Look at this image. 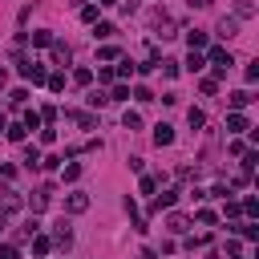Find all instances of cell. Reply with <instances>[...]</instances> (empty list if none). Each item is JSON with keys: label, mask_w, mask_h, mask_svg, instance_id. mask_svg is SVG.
<instances>
[{"label": "cell", "mask_w": 259, "mask_h": 259, "mask_svg": "<svg viewBox=\"0 0 259 259\" xmlns=\"http://www.w3.org/2000/svg\"><path fill=\"white\" fill-rule=\"evenodd\" d=\"M24 166H28V170H32V166H41V150H37V146H28V150H24Z\"/></svg>", "instance_id": "ffe728a7"}, {"label": "cell", "mask_w": 259, "mask_h": 259, "mask_svg": "<svg viewBox=\"0 0 259 259\" xmlns=\"http://www.w3.org/2000/svg\"><path fill=\"white\" fill-rule=\"evenodd\" d=\"M154 28L162 32V37H174V20H170L166 12H158V16H154Z\"/></svg>", "instance_id": "30bf717a"}, {"label": "cell", "mask_w": 259, "mask_h": 259, "mask_svg": "<svg viewBox=\"0 0 259 259\" xmlns=\"http://www.w3.org/2000/svg\"><path fill=\"white\" fill-rule=\"evenodd\" d=\"M227 130H231V134H239V130H247V118L231 110V114H227Z\"/></svg>", "instance_id": "4fadbf2b"}, {"label": "cell", "mask_w": 259, "mask_h": 259, "mask_svg": "<svg viewBox=\"0 0 259 259\" xmlns=\"http://www.w3.org/2000/svg\"><path fill=\"white\" fill-rule=\"evenodd\" d=\"M81 178V166H77V162H69V166H65V182H77Z\"/></svg>", "instance_id": "4dcf8cb0"}, {"label": "cell", "mask_w": 259, "mask_h": 259, "mask_svg": "<svg viewBox=\"0 0 259 259\" xmlns=\"http://www.w3.org/2000/svg\"><path fill=\"white\" fill-rule=\"evenodd\" d=\"M97 57H102V61H118L122 53H118V45H102V49H97Z\"/></svg>", "instance_id": "603a6c76"}, {"label": "cell", "mask_w": 259, "mask_h": 259, "mask_svg": "<svg viewBox=\"0 0 259 259\" xmlns=\"http://www.w3.org/2000/svg\"><path fill=\"white\" fill-rule=\"evenodd\" d=\"M16 211H20V194L12 186H4L0 190V215H16Z\"/></svg>", "instance_id": "7a4b0ae2"}, {"label": "cell", "mask_w": 259, "mask_h": 259, "mask_svg": "<svg viewBox=\"0 0 259 259\" xmlns=\"http://www.w3.org/2000/svg\"><path fill=\"white\" fill-rule=\"evenodd\" d=\"M49 247H53V243H49V239H45V235H32V251H37V255H45V251H49Z\"/></svg>", "instance_id": "f546056e"}, {"label": "cell", "mask_w": 259, "mask_h": 259, "mask_svg": "<svg viewBox=\"0 0 259 259\" xmlns=\"http://www.w3.org/2000/svg\"><path fill=\"white\" fill-rule=\"evenodd\" d=\"M203 65H207V61H203V53H190V57H186V69H190V73H199Z\"/></svg>", "instance_id": "cb8c5ba5"}, {"label": "cell", "mask_w": 259, "mask_h": 259, "mask_svg": "<svg viewBox=\"0 0 259 259\" xmlns=\"http://www.w3.org/2000/svg\"><path fill=\"white\" fill-rule=\"evenodd\" d=\"M73 81H77V85H89V81H93V69H77Z\"/></svg>", "instance_id": "836d02e7"}, {"label": "cell", "mask_w": 259, "mask_h": 259, "mask_svg": "<svg viewBox=\"0 0 259 259\" xmlns=\"http://www.w3.org/2000/svg\"><path fill=\"white\" fill-rule=\"evenodd\" d=\"M235 32H239V20H235V16H223V20H219V37H227V41H231Z\"/></svg>", "instance_id": "9c48e42d"}, {"label": "cell", "mask_w": 259, "mask_h": 259, "mask_svg": "<svg viewBox=\"0 0 259 259\" xmlns=\"http://www.w3.org/2000/svg\"><path fill=\"white\" fill-rule=\"evenodd\" d=\"M122 12H138V0H122Z\"/></svg>", "instance_id": "7bdbcfd3"}, {"label": "cell", "mask_w": 259, "mask_h": 259, "mask_svg": "<svg viewBox=\"0 0 259 259\" xmlns=\"http://www.w3.org/2000/svg\"><path fill=\"white\" fill-rule=\"evenodd\" d=\"M45 85H49L53 93H61V89H65V73H53V77H45Z\"/></svg>", "instance_id": "484cf974"}, {"label": "cell", "mask_w": 259, "mask_h": 259, "mask_svg": "<svg viewBox=\"0 0 259 259\" xmlns=\"http://www.w3.org/2000/svg\"><path fill=\"white\" fill-rule=\"evenodd\" d=\"M49 194H53L49 186H41L37 194H32V215H37V211H45V207H49Z\"/></svg>", "instance_id": "7c38bea8"}, {"label": "cell", "mask_w": 259, "mask_h": 259, "mask_svg": "<svg viewBox=\"0 0 259 259\" xmlns=\"http://www.w3.org/2000/svg\"><path fill=\"white\" fill-rule=\"evenodd\" d=\"M166 227H170L174 235H182V231H190V219H182V215H170V223H166Z\"/></svg>", "instance_id": "2e32d148"}, {"label": "cell", "mask_w": 259, "mask_h": 259, "mask_svg": "<svg viewBox=\"0 0 259 259\" xmlns=\"http://www.w3.org/2000/svg\"><path fill=\"white\" fill-rule=\"evenodd\" d=\"M65 211L69 215H81V211H89V194H81V190H73L69 199H65Z\"/></svg>", "instance_id": "3957f363"}, {"label": "cell", "mask_w": 259, "mask_h": 259, "mask_svg": "<svg viewBox=\"0 0 259 259\" xmlns=\"http://www.w3.org/2000/svg\"><path fill=\"white\" fill-rule=\"evenodd\" d=\"M41 126V114H24V130H37Z\"/></svg>", "instance_id": "f35d334b"}, {"label": "cell", "mask_w": 259, "mask_h": 259, "mask_svg": "<svg viewBox=\"0 0 259 259\" xmlns=\"http://www.w3.org/2000/svg\"><path fill=\"white\" fill-rule=\"evenodd\" d=\"M211 65H215V69H231V65H235V57L227 53V49H211Z\"/></svg>", "instance_id": "52a82bcc"}, {"label": "cell", "mask_w": 259, "mask_h": 259, "mask_svg": "<svg viewBox=\"0 0 259 259\" xmlns=\"http://www.w3.org/2000/svg\"><path fill=\"white\" fill-rule=\"evenodd\" d=\"M106 102H110V93H102V89L89 93V106H106Z\"/></svg>", "instance_id": "d6a6232c"}, {"label": "cell", "mask_w": 259, "mask_h": 259, "mask_svg": "<svg viewBox=\"0 0 259 259\" xmlns=\"http://www.w3.org/2000/svg\"><path fill=\"white\" fill-rule=\"evenodd\" d=\"M0 259H20V251H16V243H4V247H0Z\"/></svg>", "instance_id": "1f68e13d"}, {"label": "cell", "mask_w": 259, "mask_h": 259, "mask_svg": "<svg viewBox=\"0 0 259 259\" xmlns=\"http://www.w3.org/2000/svg\"><path fill=\"white\" fill-rule=\"evenodd\" d=\"M53 243H57V247H65V251L73 247V231H69V223H65V219L57 223V231H53Z\"/></svg>", "instance_id": "277c9868"}, {"label": "cell", "mask_w": 259, "mask_h": 259, "mask_svg": "<svg viewBox=\"0 0 259 259\" xmlns=\"http://www.w3.org/2000/svg\"><path fill=\"white\" fill-rule=\"evenodd\" d=\"M178 194H182V190H162V194H154V203H150V207H154V211L174 207V203H178Z\"/></svg>", "instance_id": "5b68a950"}, {"label": "cell", "mask_w": 259, "mask_h": 259, "mask_svg": "<svg viewBox=\"0 0 259 259\" xmlns=\"http://www.w3.org/2000/svg\"><path fill=\"white\" fill-rule=\"evenodd\" d=\"M114 32H118V28H114L110 20H102V24H97V41H110V37H114Z\"/></svg>", "instance_id": "d4e9b609"}, {"label": "cell", "mask_w": 259, "mask_h": 259, "mask_svg": "<svg viewBox=\"0 0 259 259\" xmlns=\"http://www.w3.org/2000/svg\"><path fill=\"white\" fill-rule=\"evenodd\" d=\"M126 130H142V114H134V110H126Z\"/></svg>", "instance_id": "f1b7e54d"}, {"label": "cell", "mask_w": 259, "mask_h": 259, "mask_svg": "<svg viewBox=\"0 0 259 259\" xmlns=\"http://www.w3.org/2000/svg\"><path fill=\"white\" fill-rule=\"evenodd\" d=\"M126 215H130V223L138 227V231H146V223H142V215H138V207H134V199H126Z\"/></svg>", "instance_id": "9a60e30c"}, {"label": "cell", "mask_w": 259, "mask_h": 259, "mask_svg": "<svg viewBox=\"0 0 259 259\" xmlns=\"http://www.w3.org/2000/svg\"><path fill=\"white\" fill-rule=\"evenodd\" d=\"M239 16H255V4H251V0H235V20Z\"/></svg>", "instance_id": "d6986e66"}, {"label": "cell", "mask_w": 259, "mask_h": 259, "mask_svg": "<svg viewBox=\"0 0 259 259\" xmlns=\"http://www.w3.org/2000/svg\"><path fill=\"white\" fill-rule=\"evenodd\" d=\"M77 4H81V0H77Z\"/></svg>", "instance_id": "7dc6e473"}, {"label": "cell", "mask_w": 259, "mask_h": 259, "mask_svg": "<svg viewBox=\"0 0 259 259\" xmlns=\"http://www.w3.org/2000/svg\"><path fill=\"white\" fill-rule=\"evenodd\" d=\"M4 134H8V142H24L28 130H24V122H16V126H8V130H4Z\"/></svg>", "instance_id": "ac0fdd59"}, {"label": "cell", "mask_w": 259, "mask_h": 259, "mask_svg": "<svg viewBox=\"0 0 259 259\" xmlns=\"http://www.w3.org/2000/svg\"><path fill=\"white\" fill-rule=\"evenodd\" d=\"M162 73H166V77H178V61H162Z\"/></svg>", "instance_id": "d590c367"}, {"label": "cell", "mask_w": 259, "mask_h": 259, "mask_svg": "<svg viewBox=\"0 0 259 259\" xmlns=\"http://www.w3.org/2000/svg\"><path fill=\"white\" fill-rule=\"evenodd\" d=\"M199 223H203V227H215L219 215H215V211H199Z\"/></svg>", "instance_id": "e575fe53"}, {"label": "cell", "mask_w": 259, "mask_h": 259, "mask_svg": "<svg viewBox=\"0 0 259 259\" xmlns=\"http://www.w3.org/2000/svg\"><path fill=\"white\" fill-rule=\"evenodd\" d=\"M154 142H158V146H170V142H174V126H166V122L154 126Z\"/></svg>", "instance_id": "ba28073f"}, {"label": "cell", "mask_w": 259, "mask_h": 259, "mask_svg": "<svg viewBox=\"0 0 259 259\" xmlns=\"http://www.w3.org/2000/svg\"><path fill=\"white\" fill-rule=\"evenodd\" d=\"M4 227H8V215H0V231H4Z\"/></svg>", "instance_id": "f6af8a7d"}, {"label": "cell", "mask_w": 259, "mask_h": 259, "mask_svg": "<svg viewBox=\"0 0 259 259\" xmlns=\"http://www.w3.org/2000/svg\"><path fill=\"white\" fill-rule=\"evenodd\" d=\"M134 97H138V102H154V93H150L146 85H138V89H134Z\"/></svg>", "instance_id": "74e56055"}, {"label": "cell", "mask_w": 259, "mask_h": 259, "mask_svg": "<svg viewBox=\"0 0 259 259\" xmlns=\"http://www.w3.org/2000/svg\"><path fill=\"white\" fill-rule=\"evenodd\" d=\"M65 118L77 122L81 130H93V126H97V118H93V114H81V110H65Z\"/></svg>", "instance_id": "8992f818"}, {"label": "cell", "mask_w": 259, "mask_h": 259, "mask_svg": "<svg viewBox=\"0 0 259 259\" xmlns=\"http://www.w3.org/2000/svg\"><path fill=\"white\" fill-rule=\"evenodd\" d=\"M16 65H20V77L24 81H32V85L45 81V65H37V61H16Z\"/></svg>", "instance_id": "6da1fadb"}, {"label": "cell", "mask_w": 259, "mask_h": 259, "mask_svg": "<svg viewBox=\"0 0 259 259\" xmlns=\"http://www.w3.org/2000/svg\"><path fill=\"white\" fill-rule=\"evenodd\" d=\"M81 20H89V24H93V20H97V8H93V4H85V8H81Z\"/></svg>", "instance_id": "ab89813d"}, {"label": "cell", "mask_w": 259, "mask_h": 259, "mask_svg": "<svg viewBox=\"0 0 259 259\" xmlns=\"http://www.w3.org/2000/svg\"><path fill=\"white\" fill-rule=\"evenodd\" d=\"M32 45H41V49H49V45H53V32H49V28H41V32H32Z\"/></svg>", "instance_id": "44dd1931"}, {"label": "cell", "mask_w": 259, "mask_h": 259, "mask_svg": "<svg viewBox=\"0 0 259 259\" xmlns=\"http://www.w3.org/2000/svg\"><path fill=\"white\" fill-rule=\"evenodd\" d=\"M243 106H251V93H247V89H235V93H231V110L239 114Z\"/></svg>", "instance_id": "5bb4252c"}, {"label": "cell", "mask_w": 259, "mask_h": 259, "mask_svg": "<svg viewBox=\"0 0 259 259\" xmlns=\"http://www.w3.org/2000/svg\"><path fill=\"white\" fill-rule=\"evenodd\" d=\"M0 178H4V182H12V178H16V170L8 166V162H4V166H0Z\"/></svg>", "instance_id": "b9f144b4"}, {"label": "cell", "mask_w": 259, "mask_h": 259, "mask_svg": "<svg viewBox=\"0 0 259 259\" xmlns=\"http://www.w3.org/2000/svg\"><path fill=\"white\" fill-rule=\"evenodd\" d=\"M235 231H239L243 239H259V227H235Z\"/></svg>", "instance_id": "8d00e7d4"}, {"label": "cell", "mask_w": 259, "mask_h": 259, "mask_svg": "<svg viewBox=\"0 0 259 259\" xmlns=\"http://www.w3.org/2000/svg\"><path fill=\"white\" fill-rule=\"evenodd\" d=\"M49 49H53V61H57V65H69V57H73V53H69V45H61V41H53Z\"/></svg>", "instance_id": "8fae6325"}, {"label": "cell", "mask_w": 259, "mask_h": 259, "mask_svg": "<svg viewBox=\"0 0 259 259\" xmlns=\"http://www.w3.org/2000/svg\"><path fill=\"white\" fill-rule=\"evenodd\" d=\"M186 41H190V53H199V49L207 45V32H199V28H194V32H186Z\"/></svg>", "instance_id": "e0dca14e"}, {"label": "cell", "mask_w": 259, "mask_h": 259, "mask_svg": "<svg viewBox=\"0 0 259 259\" xmlns=\"http://www.w3.org/2000/svg\"><path fill=\"white\" fill-rule=\"evenodd\" d=\"M110 102H130V85H114V93H110Z\"/></svg>", "instance_id": "4316f807"}, {"label": "cell", "mask_w": 259, "mask_h": 259, "mask_svg": "<svg viewBox=\"0 0 259 259\" xmlns=\"http://www.w3.org/2000/svg\"><path fill=\"white\" fill-rule=\"evenodd\" d=\"M255 162H259V154H255V150H243V174L255 170Z\"/></svg>", "instance_id": "7402d4cb"}, {"label": "cell", "mask_w": 259, "mask_h": 259, "mask_svg": "<svg viewBox=\"0 0 259 259\" xmlns=\"http://www.w3.org/2000/svg\"><path fill=\"white\" fill-rule=\"evenodd\" d=\"M186 122L199 130V126H207V114H203V110H190V114H186Z\"/></svg>", "instance_id": "83f0119b"}, {"label": "cell", "mask_w": 259, "mask_h": 259, "mask_svg": "<svg viewBox=\"0 0 259 259\" xmlns=\"http://www.w3.org/2000/svg\"><path fill=\"white\" fill-rule=\"evenodd\" d=\"M97 4H118V0H97Z\"/></svg>", "instance_id": "bcb514c9"}, {"label": "cell", "mask_w": 259, "mask_h": 259, "mask_svg": "<svg viewBox=\"0 0 259 259\" xmlns=\"http://www.w3.org/2000/svg\"><path fill=\"white\" fill-rule=\"evenodd\" d=\"M4 130H8V122H4V114H0V134H4Z\"/></svg>", "instance_id": "ee69618b"}, {"label": "cell", "mask_w": 259, "mask_h": 259, "mask_svg": "<svg viewBox=\"0 0 259 259\" xmlns=\"http://www.w3.org/2000/svg\"><path fill=\"white\" fill-rule=\"evenodd\" d=\"M154 190H158V182H154V178L146 174V178H142V194H154Z\"/></svg>", "instance_id": "60d3db41"}]
</instances>
